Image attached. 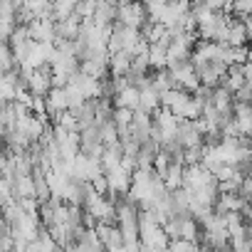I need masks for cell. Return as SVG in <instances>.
<instances>
[{
  "label": "cell",
  "mask_w": 252,
  "mask_h": 252,
  "mask_svg": "<svg viewBox=\"0 0 252 252\" xmlns=\"http://www.w3.org/2000/svg\"><path fill=\"white\" fill-rule=\"evenodd\" d=\"M161 227L171 240H188V242L200 240V222L193 215H171Z\"/></svg>",
  "instance_id": "cell-1"
},
{
  "label": "cell",
  "mask_w": 252,
  "mask_h": 252,
  "mask_svg": "<svg viewBox=\"0 0 252 252\" xmlns=\"http://www.w3.org/2000/svg\"><path fill=\"white\" fill-rule=\"evenodd\" d=\"M230 13H213L210 20L200 23L195 35L198 40H205V42H225L227 40V28H230Z\"/></svg>",
  "instance_id": "cell-2"
},
{
  "label": "cell",
  "mask_w": 252,
  "mask_h": 252,
  "mask_svg": "<svg viewBox=\"0 0 252 252\" xmlns=\"http://www.w3.org/2000/svg\"><path fill=\"white\" fill-rule=\"evenodd\" d=\"M168 69L176 79V89H186L188 94L198 92L200 87V79H198V72L193 67L190 60H178V62H168Z\"/></svg>",
  "instance_id": "cell-3"
},
{
  "label": "cell",
  "mask_w": 252,
  "mask_h": 252,
  "mask_svg": "<svg viewBox=\"0 0 252 252\" xmlns=\"http://www.w3.org/2000/svg\"><path fill=\"white\" fill-rule=\"evenodd\" d=\"M116 23L119 25H126V28H134V30H141L149 18H146V10L141 5V0H134V3H126V5H119L116 10Z\"/></svg>",
  "instance_id": "cell-4"
},
{
  "label": "cell",
  "mask_w": 252,
  "mask_h": 252,
  "mask_svg": "<svg viewBox=\"0 0 252 252\" xmlns=\"http://www.w3.org/2000/svg\"><path fill=\"white\" fill-rule=\"evenodd\" d=\"M94 232H96V237H99V242L104 245L106 252H121L124 250V235H121L116 222H96Z\"/></svg>",
  "instance_id": "cell-5"
},
{
  "label": "cell",
  "mask_w": 252,
  "mask_h": 252,
  "mask_svg": "<svg viewBox=\"0 0 252 252\" xmlns=\"http://www.w3.org/2000/svg\"><path fill=\"white\" fill-rule=\"evenodd\" d=\"M173 139L183 149H200V146H205V136L195 129V121H190V119H181L178 121V129H176Z\"/></svg>",
  "instance_id": "cell-6"
},
{
  "label": "cell",
  "mask_w": 252,
  "mask_h": 252,
  "mask_svg": "<svg viewBox=\"0 0 252 252\" xmlns=\"http://www.w3.org/2000/svg\"><path fill=\"white\" fill-rule=\"evenodd\" d=\"M47 126H50V119H42V116H37V114H28V116L18 119L15 129H18L20 134H25V136L35 144V141L42 139V134H45Z\"/></svg>",
  "instance_id": "cell-7"
},
{
  "label": "cell",
  "mask_w": 252,
  "mask_h": 252,
  "mask_svg": "<svg viewBox=\"0 0 252 252\" xmlns=\"http://www.w3.org/2000/svg\"><path fill=\"white\" fill-rule=\"evenodd\" d=\"M106 176V183H109V198L111 200H116V198H121V195H129V188H131V173L126 171V168H114V171H109V173H104Z\"/></svg>",
  "instance_id": "cell-8"
},
{
  "label": "cell",
  "mask_w": 252,
  "mask_h": 252,
  "mask_svg": "<svg viewBox=\"0 0 252 252\" xmlns=\"http://www.w3.org/2000/svg\"><path fill=\"white\" fill-rule=\"evenodd\" d=\"M104 171H101V163L96 161V158H89V156H84V154H77L74 156V161H72V176L74 178H79V181H94L96 176H101Z\"/></svg>",
  "instance_id": "cell-9"
},
{
  "label": "cell",
  "mask_w": 252,
  "mask_h": 252,
  "mask_svg": "<svg viewBox=\"0 0 252 252\" xmlns=\"http://www.w3.org/2000/svg\"><path fill=\"white\" fill-rule=\"evenodd\" d=\"M69 106H67V87H52L45 96V111H47V119L55 124L60 119V114H64Z\"/></svg>",
  "instance_id": "cell-10"
},
{
  "label": "cell",
  "mask_w": 252,
  "mask_h": 252,
  "mask_svg": "<svg viewBox=\"0 0 252 252\" xmlns=\"http://www.w3.org/2000/svg\"><path fill=\"white\" fill-rule=\"evenodd\" d=\"M28 32L40 45H55V20L52 18H37L28 25Z\"/></svg>",
  "instance_id": "cell-11"
},
{
  "label": "cell",
  "mask_w": 252,
  "mask_h": 252,
  "mask_svg": "<svg viewBox=\"0 0 252 252\" xmlns=\"http://www.w3.org/2000/svg\"><path fill=\"white\" fill-rule=\"evenodd\" d=\"M195 72H198L200 84L213 89V87H218V84L225 79L227 67H225L222 62H205V64H198V67H195Z\"/></svg>",
  "instance_id": "cell-12"
},
{
  "label": "cell",
  "mask_w": 252,
  "mask_h": 252,
  "mask_svg": "<svg viewBox=\"0 0 252 252\" xmlns=\"http://www.w3.org/2000/svg\"><path fill=\"white\" fill-rule=\"evenodd\" d=\"M210 106L220 114V116H232V109H235V96L230 89H225L222 84L213 87L210 89Z\"/></svg>",
  "instance_id": "cell-13"
},
{
  "label": "cell",
  "mask_w": 252,
  "mask_h": 252,
  "mask_svg": "<svg viewBox=\"0 0 252 252\" xmlns=\"http://www.w3.org/2000/svg\"><path fill=\"white\" fill-rule=\"evenodd\" d=\"M67 84H72L74 89H79V92L84 94V99H96V96H101V79H94V77H89V74H84V72L72 74Z\"/></svg>",
  "instance_id": "cell-14"
},
{
  "label": "cell",
  "mask_w": 252,
  "mask_h": 252,
  "mask_svg": "<svg viewBox=\"0 0 252 252\" xmlns=\"http://www.w3.org/2000/svg\"><path fill=\"white\" fill-rule=\"evenodd\" d=\"M116 10H119V0H96V10H94V23L104 30H109L116 23Z\"/></svg>",
  "instance_id": "cell-15"
},
{
  "label": "cell",
  "mask_w": 252,
  "mask_h": 252,
  "mask_svg": "<svg viewBox=\"0 0 252 252\" xmlns=\"http://www.w3.org/2000/svg\"><path fill=\"white\" fill-rule=\"evenodd\" d=\"M232 119L240 129V136L252 141V104H237L235 101V109H232Z\"/></svg>",
  "instance_id": "cell-16"
},
{
  "label": "cell",
  "mask_w": 252,
  "mask_h": 252,
  "mask_svg": "<svg viewBox=\"0 0 252 252\" xmlns=\"http://www.w3.org/2000/svg\"><path fill=\"white\" fill-rule=\"evenodd\" d=\"M79 30H82V20L72 13L69 18L55 23V40H77Z\"/></svg>",
  "instance_id": "cell-17"
},
{
  "label": "cell",
  "mask_w": 252,
  "mask_h": 252,
  "mask_svg": "<svg viewBox=\"0 0 252 252\" xmlns=\"http://www.w3.org/2000/svg\"><path fill=\"white\" fill-rule=\"evenodd\" d=\"M134 55L129 52H111L109 55V77H126L131 69Z\"/></svg>",
  "instance_id": "cell-18"
},
{
  "label": "cell",
  "mask_w": 252,
  "mask_h": 252,
  "mask_svg": "<svg viewBox=\"0 0 252 252\" xmlns=\"http://www.w3.org/2000/svg\"><path fill=\"white\" fill-rule=\"evenodd\" d=\"M139 96H141V89L139 87H124L114 94V106H121V109H131L136 111L139 109Z\"/></svg>",
  "instance_id": "cell-19"
},
{
  "label": "cell",
  "mask_w": 252,
  "mask_h": 252,
  "mask_svg": "<svg viewBox=\"0 0 252 252\" xmlns=\"http://www.w3.org/2000/svg\"><path fill=\"white\" fill-rule=\"evenodd\" d=\"M69 252H106V250H104V245L99 242V237H96L94 227H87V230H84V235L72 245V250H69Z\"/></svg>",
  "instance_id": "cell-20"
},
{
  "label": "cell",
  "mask_w": 252,
  "mask_h": 252,
  "mask_svg": "<svg viewBox=\"0 0 252 252\" xmlns=\"http://www.w3.org/2000/svg\"><path fill=\"white\" fill-rule=\"evenodd\" d=\"M227 45H232V47H245L247 42H250V37H247V30H245V23H242V18H230V28H227V40H225Z\"/></svg>",
  "instance_id": "cell-21"
},
{
  "label": "cell",
  "mask_w": 252,
  "mask_h": 252,
  "mask_svg": "<svg viewBox=\"0 0 252 252\" xmlns=\"http://www.w3.org/2000/svg\"><path fill=\"white\" fill-rule=\"evenodd\" d=\"M158 149H161V144H158L156 139L144 141V144L139 146V154H136V166H139V168H154V158H156Z\"/></svg>",
  "instance_id": "cell-22"
},
{
  "label": "cell",
  "mask_w": 252,
  "mask_h": 252,
  "mask_svg": "<svg viewBox=\"0 0 252 252\" xmlns=\"http://www.w3.org/2000/svg\"><path fill=\"white\" fill-rule=\"evenodd\" d=\"M183 173H186V163L183 161H171L166 176H163V186L166 190H178L183 188Z\"/></svg>",
  "instance_id": "cell-23"
},
{
  "label": "cell",
  "mask_w": 252,
  "mask_h": 252,
  "mask_svg": "<svg viewBox=\"0 0 252 252\" xmlns=\"http://www.w3.org/2000/svg\"><path fill=\"white\" fill-rule=\"evenodd\" d=\"M13 198L15 200L35 198V181H32V176H15L13 178Z\"/></svg>",
  "instance_id": "cell-24"
},
{
  "label": "cell",
  "mask_w": 252,
  "mask_h": 252,
  "mask_svg": "<svg viewBox=\"0 0 252 252\" xmlns=\"http://www.w3.org/2000/svg\"><path fill=\"white\" fill-rule=\"evenodd\" d=\"M139 109L146 114H156L161 109V94H156L151 87H141V96H139Z\"/></svg>",
  "instance_id": "cell-25"
},
{
  "label": "cell",
  "mask_w": 252,
  "mask_h": 252,
  "mask_svg": "<svg viewBox=\"0 0 252 252\" xmlns=\"http://www.w3.org/2000/svg\"><path fill=\"white\" fill-rule=\"evenodd\" d=\"M168 3H171V0H141V5H144V10H146V18H149L151 23H161V18H163Z\"/></svg>",
  "instance_id": "cell-26"
},
{
  "label": "cell",
  "mask_w": 252,
  "mask_h": 252,
  "mask_svg": "<svg viewBox=\"0 0 252 252\" xmlns=\"http://www.w3.org/2000/svg\"><path fill=\"white\" fill-rule=\"evenodd\" d=\"M149 64H151V69H166L168 67V47L149 45Z\"/></svg>",
  "instance_id": "cell-27"
},
{
  "label": "cell",
  "mask_w": 252,
  "mask_h": 252,
  "mask_svg": "<svg viewBox=\"0 0 252 252\" xmlns=\"http://www.w3.org/2000/svg\"><path fill=\"white\" fill-rule=\"evenodd\" d=\"M15 67H20V64H18V60H15V55H13L10 42L0 40V74H8V72L15 69Z\"/></svg>",
  "instance_id": "cell-28"
},
{
  "label": "cell",
  "mask_w": 252,
  "mask_h": 252,
  "mask_svg": "<svg viewBox=\"0 0 252 252\" xmlns=\"http://www.w3.org/2000/svg\"><path fill=\"white\" fill-rule=\"evenodd\" d=\"M94 10H96V0H79V3L74 5V15L79 20H92Z\"/></svg>",
  "instance_id": "cell-29"
},
{
  "label": "cell",
  "mask_w": 252,
  "mask_h": 252,
  "mask_svg": "<svg viewBox=\"0 0 252 252\" xmlns=\"http://www.w3.org/2000/svg\"><path fill=\"white\" fill-rule=\"evenodd\" d=\"M232 96H235L237 104H252V82H245Z\"/></svg>",
  "instance_id": "cell-30"
},
{
  "label": "cell",
  "mask_w": 252,
  "mask_h": 252,
  "mask_svg": "<svg viewBox=\"0 0 252 252\" xmlns=\"http://www.w3.org/2000/svg\"><path fill=\"white\" fill-rule=\"evenodd\" d=\"M232 13H235V18L252 15V0H235V3H232Z\"/></svg>",
  "instance_id": "cell-31"
},
{
  "label": "cell",
  "mask_w": 252,
  "mask_h": 252,
  "mask_svg": "<svg viewBox=\"0 0 252 252\" xmlns=\"http://www.w3.org/2000/svg\"><path fill=\"white\" fill-rule=\"evenodd\" d=\"M8 200H13V181L0 176V205L8 203Z\"/></svg>",
  "instance_id": "cell-32"
},
{
  "label": "cell",
  "mask_w": 252,
  "mask_h": 252,
  "mask_svg": "<svg viewBox=\"0 0 252 252\" xmlns=\"http://www.w3.org/2000/svg\"><path fill=\"white\" fill-rule=\"evenodd\" d=\"M242 23H245V30H247V37H250V42H252V15H247V18H242Z\"/></svg>",
  "instance_id": "cell-33"
},
{
  "label": "cell",
  "mask_w": 252,
  "mask_h": 252,
  "mask_svg": "<svg viewBox=\"0 0 252 252\" xmlns=\"http://www.w3.org/2000/svg\"><path fill=\"white\" fill-rule=\"evenodd\" d=\"M126 3H134V0H119V5H126Z\"/></svg>",
  "instance_id": "cell-34"
},
{
  "label": "cell",
  "mask_w": 252,
  "mask_h": 252,
  "mask_svg": "<svg viewBox=\"0 0 252 252\" xmlns=\"http://www.w3.org/2000/svg\"><path fill=\"white\" fill-rule=\"evenodd\" d=\"M193 3H208V0H193Z\"/></svg>",
  "instance_id": "cell-35"
},
{
  "label": "cell",
  "mask_w": 252,
  "mask_h": 252,
  "mask_svg": "<svg viewBox=\"0 0 252 252\" xmlns=\"http://www.w3.org/2000/svg\"><path fill=\"white\" fill-rule=\"evenodd\" d=\"M60 252H64V250H60Z\"/></svg>",
  "instance_id": "cell-36"
}]
</instances>
